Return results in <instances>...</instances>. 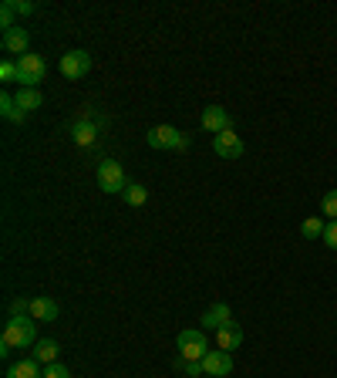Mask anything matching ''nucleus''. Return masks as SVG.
Wrapping results in <instances>:
<instances>
[{"label":"nucleus","instance_id":"f257e3e1","mask_svg":"<svg viewBox=\"0 0 337 378\" xmlns=\"http://www.w3.org/2000/svg\"><path fill=\"white\" fill-rule=\"evenodd\" d=\"M31 344H37V321L34 318H7L4 338H0V355H7V351H27Z\"/></svg>","mask_w":337,"mask_h":378},{"label":"nucleus","instance_id":"f03ea898","mask_svg":"<svg viewBox=\"0 0 337 378\" xmlns=\"http://www.w3.org/2000/svg\"><path fill=\"white\" fill-rule=\"evenodd\" d=\"M48 78V61L41 54H24L17 58V85L20 88H37Z\"/></svg>","mask_w":337,"mask_h":378},{"label":"nucleus","instance_id":"7ed1b4c3","mask_svg":"<svg viewBox=\"0 0 337 378\" xmlns=\"http://www.w3.org/2000/svg\"><path fill=\"white\" fill-rule=\"evenodd\" d=\"M176 348H179L183 358H192V361H202L209 355V341H206V334H202L199 327L179 331V334H176Z\"/></svg>","mask_w":337,"mask_h":378},{"label":"nucleus","instance_id":"20e7f679","mask_svg":"<svg viewBox=\"0 0 337 378\" xmlns=\"http://www.w3.org/2000/svg\"><path fill=\"white\" fill-rule=\"evenodd\" d=\"M95 176H98L101 193H125V189H128L125 169H121V162H115V159H101Z\"/></svg>","mask_w":337,"mask_h":378},{"label":"nucleus","instance_id":"39448f33","mask_svg":"<svg viewBox=\"0 0 337 378\" xmlns=\"http://www.w3.org/2000/svg\"><path fill=\"white\" fill-rule=\"evenodd\" d=\"M145 142H149L152 149H189V136H183L176 125H155V129H149V136H145Z\"/></svg>","mask_w":337,"mask_h":378},{"label":"nucleus","instance_id":"423d86ee","mask_svg":"<svg viewBox=\"0 0 337 378\" xmlns=\"http://www.w3.org/2000/svg\"><path fill=\"white\" fill-rule=\"evenodd\" d=\"M91 71V54L81 51V48H74V51H65L61 54V74H65L67 82H78Z\"/></svg>","mask_w":337,"mask_h":378},{"label":"nucleus","instance_id":"0eeeda50","mask_svg":"<svg viewBox=\"0 0 337 378\" xmlns=\"http://www.w3.org/2000/svg\"><path fill=\"white\" fill-rule=\"evenodd\" d=\"M213 152H216L219 159H230V162H236L239 155L246 152V145H243V138L236 136V129H226V132L213 136Z\"/></svg>","mask_w":337,"mask_h":378},{"label":"nucleus","instance_id":"6e6552de","mask_svg":"<svg viewBox=\"0 0 337 378\" xmlns=\"http://www.w3.org/2000/svg\"><path fill=\"white\" fill-rule=\"evenodd\" d=\"M98 132H101L98 122L91 119V112H88V108H84L81 115L71 122V138H74V145H81V149H88V145L98 138Z\"/></svg>","mask_w":337,"mask_h":378},{"label":"nucleus","instance_id":"1a4fd4ad","mask_svg":"<svg viewBox=\"0 0 337 378\" xmlns=\"http://www.w3.org/2000/svg\"><path fill=\"white\" fill-rule=\"evenodd\" d=\"M199 125L206 129V132H209V136H219V132L233 129V115H230L223 105H209V108H202Z\"/></svg>","mask_w":337,"mask_h":378},{"label":"nucleus","instance_id":"9d476101","mask_svg":"<svg viewBox=\"0 0 337 378\" xmlns=\"http://www.w3.org/2000/svg\"><path fill=\"white\" fill-rule=\"evenodd\" d=\"M202 368H206V375H213V378L233 375V355L216 348V351H209V355L202 358Z\"/></svg>","mask_w":337,"mask_h":378},{"label":"nucleus","instance_id":"9b49d317","mask_svg":"<svg viewBox=\"0 0 337 378\" xmlns=\"http://www.w3.org/2000/svg\"><path fill=\"white\" fill-rule=\"evenodd\" d=\"M0 44H4V51L7 54L24 58V54H27V44H31V34L17 24V27H11V31H4V41H0Z\"/></svg>","mask_w":337,"mask_h":378},{"label":"nucleus","instance_id":"f8f14e48","mask_svg":"<svg viewBox=\"0 0 337 378\" xmlns=\"http://www.w3.org/2000/svg\"><path fill=\"white\" fill-rule=\"evenodd\" d=\"M230 321H233V311H230V304H223V301L219 304H209V308L202 311V325L209 327L213 334H216L219 327H226Z\"/></svg>","mask_w":337,"mask_h":378},{"label":"nucleus","instance_id":"ddd939ff","mask_svg":"<svg viewBox=\"0 0 337 378\" xmlns=\"http://www.w3.org/2000/svg\"><path fill=\"white\" fill-rule=\"evenodd\" d=\"M239 344H243V327L236 325V321H230L226 327H219L216 331V348L219 351H230V355H233Z\"/></svg>","mask_w":337,"mask_h":378},{"label":"nucleus","instance_id":"4468645a","mask_svg":"<svg viewBox=\"0 0 337 378\" xmlns=\"http://www.w3.org/2000/svg\"><path fill=\"white\" fill-rule=\"evenodd\" d=\"M31 318L37 325H51L58 318V301L54 297H31Z\"/></svg>","mask_w":337,"mask_h":378},{"label":"nucleus","instance_id":"2eb2a0df","mask_svg":"<svg viewBox=\"0 0 337 378\" xmlns=\"http://www.w3.org/2000/svg\"><path fill=\"white\" fill-rule=\"evenodd\" d=\"M44 375V365L37 358H20L7 368V378H41Z\"/></svg>","mask_w":337,"mask_h":378},{"label":"nucleus","instance_id":"dca6fc26","mask_svg":"<svg viewBox=\"0 0 337 378\" xmlns=\"http://www.w3.org/2000/svg\"><path fill=\"white\" fill-rule=\"evenodd\" d=\"M14 102H17V108L27 115V112H34V108L44 105V95H41V88H17Z\"/></svg>","mask_w":337,"mask_h":378},{"label":"nucleus","instance_id":"f3484780","mask_svg":"<svg viewBox=\"0 0 337 378\" xmlns=\"http://www.w3.org/2000/svg\"><path fill=\"white\" fill-rule=\"evenodd\" d=\"M58 355H61V348H58V341H54V338H44V341L34 344V358L41 361V365H54V361H58Z\"/></svg>","mask_w":337,"mask_h":378},{"label":"nucleus","instance_id":"a211bd4d","mask_svg":"<svg viewBox=\"0 0 337 378\" xmlns=\"http://www.w3.org/2000/svg\"><path fill=\"white\" fill-rule=\"evenodd\" d=\"M324 230H327V220H320V216H307L300 223V237L303 240H324Z\"/></svg>","mask_w":337,"mask_h":378},{"label":"nucleus","instance_id":"6ab92c4d","mask_svg":"<svg viewBox=\"0 0 337 378\" xmlns=\"http://www.w3.org/2000/svg\"><path fill=\"white\" fill-rule=\"evenodd\" d=\"M0 115H4V119H7V122H17V125H20V122H24V119H27V115H24V112L17 108L14 95H7V91L0 95Z\"/></svg>","mask_w":337,"mask_h":378},{"label":"nucleus","instance_id":"aec40b11","mask_svg":"<svg viewBox=\"0 0 337 378\" xmlns=\"http://www.w3.org/2000/svg\"><path fill=\"white\" fill-rule=\"evenodd\" d=\"M121 196H125L128 207H145V203H149V189L142 186V183H128V189H125Z\"/></svg>","mask_w":337,"mask_h":378},{"label":"nucleus","instance_id":"412c9836","mask_svg":"<svg viewBox=\"0 0 337 378\" xmlns=\"http://www.w3.org/2000/svg\"><path fill=\"white\" fill-rule=\"evenodd\" d=\"M176 368H179V372H185V375H189V378H202V375H206V368H202V361L183 358V355L176 358Z\"/></svg>","mask_w":337,"mask_h":378},{"label":"nucleus","instance_id":"4be33fe9","mask_svg":"<svg viewBox=\"0 0 337 378\" xmlns=\"http://www.w3.org/2000/svg\"><path fill=\"white\" fill-rule=\"evenodd\" d=\"M7 318H31V297H14L7 304Z\"/></svg>","mask_w":337,"mask_h":378},{"label":"nucleus","instance_id":"5701e85b","mask_svg":"<svg viewBox=\"0 0 337 378\" xmlns=\"http://www.w3.org/2000/svg\"><path fill=\"white\" fill-rule=\"evenodd\" d=\"M14 18H17L14 0H4V4H0V27H4V31H11V27H17Z\"/></svg>","mask_w":337,"mask_h":378},{"label":"nucleus","instance_id":"b1692460","mask_svg":"<svg viewBox=\"0 0 337 378\" xmlns=\"http://www.w3.org/2000/svg\"><path fill=\"white\" fill-rule=\"evenodd\" d=\"M320 213H324L327 220H337V189L324 193V200H320Z\"/></svg>","mask_w":337,"mask_h":378},{"label":"nucleus","instance_id":"393cba45","mask_svg":"<svg viewBox=\"0 0 337 378\" xmlns=\"http://www.w3.org/2000/svg\"><path fill=\"white\" fill-rule=\"evenodd\" d=\"M0 82H7V85L17 82V61L14 58H4V61H0Z\"/></svg>","mask_w":337,"mask_h":378},{"label":"nucleus","instance_id":"a878e982","mask_svg":"<svg viewBox=\"0 0 337 378\" xmlns=\"http://www.w3.org/2000/svg\"><path fill=\"white\" fill-rule=\"evenodd\" d=\"M41 378H71V368L61 365V361H54V365H44V375Z\"/></svg>","mask_w":337,"mask_h":378},{"label":"nucleus","instance_id":"bb28decb","mask_svg":"<svg viewBox=\"0 0 337 378\" xmlns=\"http://www.w3.org/2000/svg\"><path fill=\"white\" fill-rule=\"evenodd\" d=\"M324 243L337 250V220H327V230H324Z\"/></svg>","mask_w":337,"mask_h":378},{"label":"nucleus","instance_id":"cd10ccee","mask_svg":"<svg viewBox=\"0 0 337 378\" xmlns=\"http://www.w3.org/2000/svg\"><path fill=\"white\" fill-rule=\"evenodd\" d=\"M14 7H17L20 18H31L34 11H37V4H31V0H14Z\"/></svg>","mask_w":337,"mask_h":378},{"label":"nucleus","instance_id":"c85d7f7f","mask_svg":"<svg viewBox=\"0 0 337 378\" xmlns=\"http://www.w3.org/2000/svg\"><path fill=\"white\" fill-rule=\"evenodd\" d=\"M202 378H213V375H202Z\"/></svg>","mask_w":337,"mask_h":378}]
</instances>
